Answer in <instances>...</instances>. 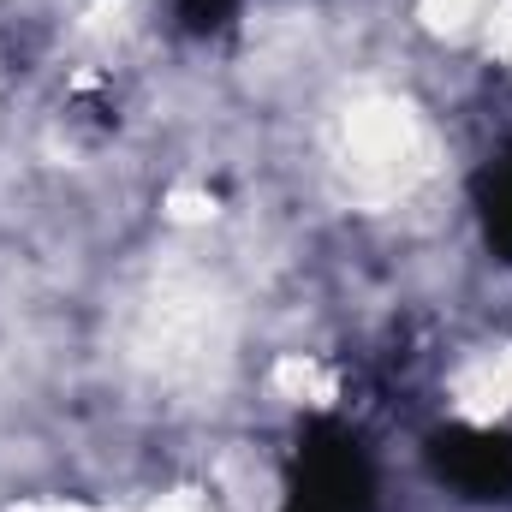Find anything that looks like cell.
Listing matches in <instances>:
<instances>
[{
	"label": "cell",
	"instance_id": "cell-3",
	"mask_svg": "<svg viewBox=\"0 0 512 512\" xmlns=\"http://www.w3.org/2000/svg\"><path fill=\"white\" fill-rule=\"evenodd\" d=\"M477 209H483L489 245L512 262V149L501 155V161H489V173L477 179Z\"/></svg>",
	"mask_w": 512,
	"mask_h": 512
},
{
	"label": "cell",
	"instance_id": "cell-2",
	"mask_svg": "<svg viewBox=\"0 0 512 512\" xmlns=\"http://www.w3.org/2000/svg\"><path fill=\"white\" fill-rule=\"evenodd\" d=\"M435 471L465 501H512V435L447 429V435H435Z\"/></svg>",
	"mask_w": 512,
	"mask_h": 512
},
{
	"label": "cell",
	"instance_id": "cell-4",
	"mask_svg": "<svg viewBox=\"0 0 512 512\" xmlns=\"http://www.w3.org/2000/svg\"><path fill=\"white\" fill-rule=\"evenodd\" d=\"M173 12H179V24H185L191 36H209V30H221V24L233 18V0H179Z\"/></svg>",
	"mask_w": 512,
	"mask_h": 512
},
{
	"label": "cell",
	"instance_id": "cell-1",
	"mask_svg": "<svg viewBox=\"0 0 512 512\" xmlns=\"http://www.w3.org/2000/svg\"><path fill=\"white\" fill-rule=\"evenodd\" d=\"M280 512H376V477H370V459L352 429H340V423L304 429Z\"/></svg>",
	"mask_w": 512,
	"mask_h": 512
}]
</instances>
